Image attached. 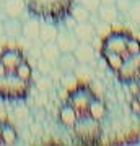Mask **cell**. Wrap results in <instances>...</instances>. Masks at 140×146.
I'll return each instance as SVG.
<instances>
[{
	"mask_svg": "<svg viewBox=\"0 0 140 146\" xmlns=\"http://www.w3.org/2000/svg\"><path fill=\"white\" fill-rule=\"evenodd\" d=\"M140 52V41L125 31H114L108 34L101 47V55L104 57L108 67L117 72L125 60Z\"/></svg>",
	"mask_w": 140,
	"mask_h": 146,
	"instance_id": "6da1fadb",
	"label": "cell"
},
{
	"mask_svg": "<svg viewBox=\"0 0 140 146\" xmlns=\"http://www.w3.org/2000/svg\"><path fill=\"white\" fill-rule=\"evenodd\" d=\"M29 16L42 21L60 23L70 16L75 0H25Z\"/></svg>",
	"mask_w": 140,
	"mask_h": 146,
	"instance_id": "7a4b0ae2",
	"label": "cell"
},
{
	"mask_svg": "<svg viewBox=\"0 0 140 146\" xmlns=\"http://www.w3.org/2000/svg\"><path fill=\"white\" fill-rule=\"evenodd\" d=\"M31 81L20 78L15 72H7L0 76V98L5 101H21L29 94Z\"/></svg>",
	"mask_w": 140,
	"mask_h": 146,
	"instance_id": "3957f363",
	"label": "cell"
},
{
	"mask_svg": "<svg viewBox=\"0 0 140 146\" xmlns=\"http://www.w3.org/2000/svg\"><path fill=\"white\" fill-rule=\"evenodd\" d=\"M73 130L83 145H96L101 138V122L90 114L80 115L73 125Z\"/></svg>",
	"mask_w": 140,
	"mask_h": 146,
	"instance_id": "277c9868",
	"label": "cell"
},
{
	"mask_svg": "<svg viewBox=\"0 0 140 146\" xmlns=\"http://www.w3.org/2000/svg\"><path fill=\"white\" fill-rule=\"evenodd\" d=\"M94 99V93L90 89V86L86 84H80L75 89H72L68 93L67 102L73 107V110L77 112V115H85L90 114V104Z\"/></svg>",
	"mask_w": 140,
	"mask_h": 146,
	"instance_id": "5b68a950",
	"label": "cell"
},
{
	"mask_svg": "<svg viewBox=\"0 0 140 146\" xmlns=\"http://www.w3.org/2000/svg\"><path fill=\"white\" fill-rule=\"evenodd\" d=\"M56 44L59 46V49H60L62 54H72L73 49H75L77 44H78V39H77V36L73 34L72 29L62 28V29H59V33H57Z\"/></svg>",
	"mask_w": 140,
	"mask_h": 146,
	"instance_id": "8992f818",
	"label": "cell"
},
{
	"mask_svg": "<svg viewBox=\"0 0 140 146\" xmlns=\"http://www.w3.org/2000/svg\"><path fill=\"white\" fill-rule=\"evenodd\" d=\"M21 60H25V55H23V50L20 49H3L2 54H0V62L5 65V68L8 72H15V68L21 63Z\"/></svg>",
	"mask_w": 140,
	"mask_h": 146,
	"instance_id": "52a82bcc",
	"label": "cell"
},
{
	"mask_svg": "<svg viewBox=\"0 0 140 146\" xmlns=\"http://www.w3.org/2000/svg\"><path fill=\"white\" fill-rule=\"evenodd\" d=\"M73 34L77 36L78 42H91L96 36V29L94 26L90 23V21H80V23H75L72 28Z\"/></svg>",
	"mask_w": 140,
	"mask_h": 146,
	"instance_id": "ba28073f",
	"label": "cell"
},
{
	"mask_svg": "<svg viewBox=\"0 0 140 146\" xmlns=\"http://www.w3.org/2000/svg\"><path fill=\"white\" fill-rule=\"evenodd\" d=\"M72 54L78 63H91L96 57L91 42H78Z\"/></svg>",
	"mask_w": 140,
	"mask_h": 146,
	"instance_id": "9c48e42d",
	"label": "cell"
},
{
	"mask_svg": "<svg viewBox=\"0 0 140 146\" xmlns=\"http://www.w3.org/2000/svg\"><path fill=\"white\" fill-rule=\"evenodd\" d=\"M25 8V0H5V2H2V13L5 15V18H18L20 20Z\"/></svg>",
	"mask_w": 140,
	"mask_h": 146,
	"instance_id": "30bf717a",
	"label": "cell"
},
{
	"mask_svg": "<svg viewBox=\"0 0 140 146\" xmlns=\"http://www.w3.org/2000/svg\"><path fill=\"white\" fill-rule=\"evenodd\" d=\"M96 15H98V18L103 21V23L113 25V23H116L117 18H119V10H117V7H116L114 3H103V5H99Z\"/></svg>",
	"mask_w": 140,
	"mask_h": 146,
	"instance_id": "8fae6325",
	"label": "cell"
},
{
	"mask_svg": "<svg viewBox=\"0 0 140 146\" xmlns=\"http://www.w3.org/2000/svg\"><path fill=\"white\" fill-rule=\"evenodd\" d=\"M39 26L41 23L38 18H29L26 20L25 23H21V36L29 39V41H34V39H39Z\"/></svg>",
	"mask_w": 140,
	"mask_h": 146,
	"instance_id": "7c38bea8",
	"label": "cell"
},
{
	"mask_svg": "<svg viewBox=\"0 0 140 146\" xmlns=\"http://www.w3.org/2000/svg\"><path fill=\"white\" fill-rule=\"evenodd\" d=\"M77 119H78L77 112L73 110V107L68 104V102H65V104L59 109V122H60L64 127H67V128H73Z\"/></svg>",
	"mask_w": 140,
	"mask_h": 146,
	"instance_id": "4fadbf2b",
	"label": "cell"
},
{
	"mask_svg": "<svg viewBox=\"0 0 140 146\" xmlns=\"http://www.w3.org/2000/svg\"><path fill=\"white\" fill-rule=\"evenodd\" d=\"M59 28L56 26V23H51V21H44L39 26V39L42 41V44L46 42H54L56 37H57Z\"/></svg>",
	"mask_w": 140,
	"mask_h": 146,
	"instance_id": "5bb4252c",
	"label": "cell"
},
{
	"mask_svg": "<svg viewBox=\"0 0 140 146\" xmlns=\"http://www.w3.org/2000/svg\"><path fill=\"white\" fill-rule=\"evenodd\" d=\"M41 55H42V58H44L46 62H49V63H57L59 58H60V55H62V52H60L59 46L56 44V41H54V42H46V44L42 46Z\"/></svg>",
	"mask_w": 140,
	"mask_h": 146,
	"instance_id": "9a60e30c",
	"label": "cell"
},
{
	"mask_svg": "<svg viewBox=\"0 0 140 146\" xmlns=\"http://www.w3.org/2000/svg\"><path fill=\"white\" fill-rule=\"evenodd\" d=\"M0 138H2V145H15L18 141V131L10 123H2Z\"/></svg>",
	"mask_w": 140,
	"mask_h": 146,
	"instance_id": "2e32d148",
	"label": "cell"
},
{
	"mask_svg": "<svg viewBox=\"0 0 140 146\" xmlns=\"http://www.w3.org/2000/svg\"><path fill=\"white\" fill-rule=\"evenodd\" d=\"M90 115L91 117H94L96 120H101L106 117V106H104V102L99 98H96L94 96V99L91 101V104H90Z\"/></svg>",
	"mask_w": 140,
	"mask_h": 146,
	"instance_id": "e0dca14e",
	"label": "cell"
},
{
	"mask_svg": "<svg viewBox=\"0 0 140 146\" xmlns=\"http://www.w3.org/2000/svg\"><path fill=\"white\" fill-rule=\"evenodd\" d=\"M70 16L73 18L75 23H80V21H90L91 18V13H90L82 3H73L72 10H70Z\"/></svg>",
	"mask_w": 140,
	"mask_h": 146,
	"instance_id": "ac0fdd59",
	"label": "cell"
},
{
	"mask_svg": "<svg viewBox=\"0 0 140 146\" xmlns=\"http://www.w3.org/2000/svg\"><path fill=\"white\" fill-rule=\"evenodd\" d=\"M3 26H5V34H8L10 37L21 36V23L18 18H7Z\"/></svg>",
	"mask_w": 140,
	"mask_h": 146,
	"instance_id": "d6986e66",
	"label": "cell"
},
{
	"mask_svg": "<svg viewBox=\"0 0 140 146\" xmlns=\"http://www.w3.org/2000/svg\"><path fill=\"white\" fill-rule=\"evenodd\" d=\"M15 73L20 78L26 80V81H31L33 80V67L26 60H21V63L15 68Z\"/></svg>",
	"mask_w": 140,
	"mask_h": 146,
	"instance_id": "ffe728a7",
	"label": "cell"
},
{
	"mask_svg": "<svg viewBox=\"0 0 140 146\" xmlns=\"http://www.w3.org/2000/svg\"><path fill=\"white\" fill-rule=\"evenodd\" d=\"M129 16L134 23L140 25V0H132V5L129 8Z\"/></svg>",
	"mask_w": 140,
	"mask_h": 146,
	"instance_id": "44dd1931",
	"label": "cell"
},
{
	"mask_svg": "<svg viewBox=\"0 0 140 146\" xmlns=\"http://www.w3.org/2000/svg\"><path fill=\"white\" fill-rule=\"evenodd\" d=\"M78 3H82V5L85 7V8H86L91 15H93V13H96V11H98V8H99V5H101V3H99V0H80Z\"/></svg>",
	"mask_w": 140,
	"mask_h": 146,
	"instance_id": "7402d4cb",
	"label": "cell"
},
{
	"mask_svg": "<svg viewBox=\"0 0 140 146\" xmlns=\"http://www.w3.org/2000/svg\"><path fill=\"white\" fill-rule=\"evenodd\" d=\"M114 5L117 7L119 13H129V8L132 5V0H116Z\"/></svg>",
	"mask_w": 140,
	"mask_h": 146,
	"instance_id": "603a6c76",
	"label": "cell"
},
{
	"mask_svg": "<svg viewBox=\"0 0 140 146\" xmlns=\"http://www.w3.org/2000/svg\"><path fill=\"white\" fill-rule=\"evenodd\" d=\"M130 109H132L134 114L140 115V94H137L134 99H132V102H130Z\"/></svg>",
	"mask_w": 140,
	"mask_h": 146,
	"instance_id": "cb8c5ba5",
	"label": "cell"
},
{
	"mask_svg": "<svg viewBox=\"0 0 140 146\" xmlns=\"http://www.w3.org/2000/svg\"><path fill=\"white\" fill-rule=\"evenodd\" d=\"M7 72H8V70L5 68V65H3V63L0 62V76H3V75H5Z\"/></svg>",
	"mask_w": 140,
	"mask_h": 146,
	"instance_id": "d4e9b609",
	"label": "cell"
},
{
	"mask_svg": "<svg viewBox=\"0 0 140 146\" xmlns=\"http://www.w3.org/2000/svg\"><path fill=\"white\" fill-rule=\"evenodd\" d=\"M5 34V26H3V23L0 21V36H3Z\"/></svg>",
	"mask_w": 140,
	"mask_h": 146,
	"instance_id": "484cf974",
	"label": "cell"
},
{
	"mask_svg": "<svg viewBox=\"0 0 140 146\" xmlns=\"http://www.w3.org/2000/svg\"><path fill=\"white\" fill-rule=\"evenodd\" d=\"M116 0H99V3L103 5V3H114Z\"/></svg>",
	"mask_w": 140,
	"mask_h": 146,
	"instance_id": "4316f807",
	"label": "cell"
},
{
	"mask_svg": "<svg viewBox=\"0 0 140 146\" xmlns=\"http://www.w3.org/2000/svg\"><path fill=\"white\" fill-rule=\"evenodd\" d=\"M0 130H2V123H0ZM0 145H2V138H0Z\"/></svg>",
	"mask_w": 140,
	"mask_h": 146,
	"instance_id": "83f0119b",
	"label": "cell"
},
{
	"mask_svg": "<svg viewBox=\"0 0 140 146\" xmlns=\"http://www.w3.org/2000/svg\"><path fill=\"white\" fill-rule=\"evenodd\" d=\"M0 13H2V0H0Z\"/></svg>",
	"mask_w": 140,
	"mask_h": 146,
	"instance_id": "f1b7e54d",
	"label": "cell"
},
{
	"mask_svg": "<svg viewBox=\"0 0 140 146\" xmlns=\"http://www.w3.org/2000/svg\"><path fill=\"white\" fill-rule=\"evenodd\" d=\"M2 2H5V0H2Z\"/></svg>",
	"mask_w": 140,
	"mask_h": 146,
	"instance_id": "f546056e",
	"label": "cell"
}]
</instances>
